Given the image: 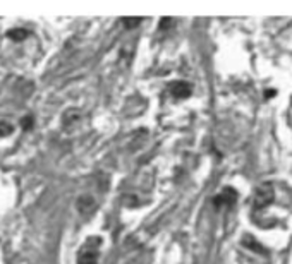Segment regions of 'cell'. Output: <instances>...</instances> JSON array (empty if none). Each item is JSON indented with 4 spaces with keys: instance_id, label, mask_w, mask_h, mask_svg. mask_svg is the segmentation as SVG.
Wrapping results in <instances>:
<instances>
[{
    "instance_id": "9c48e42d",
    "label": "cell",
    "mask_w": 292,
    "mask_h": 264,
    "mask_svg": "<svg viewBox=\"0 0 292 264\" xmlns=\"http://www.w3.org/2000/svg\"><path fill=\"white\" fill-rule=\"evenodd\" d=\"M23 127H25V129H30V127H31V124H33V120H31L30 117H25V118H23Z\"/></svg>"
},
{
    "instance_id": "ba28073f",
    "label": "cell",
    "mask_w": 292,
    "mask_h": 264,
    "mask_svg": "<svg viewBox=\"0 0 292 264\" xmlns=\"http://www.w3.org/2000/svg\"><path fill=\"white\" fill-rule=\"evenodd\" d=\"M139 22H141V19H139V18H133V19L126 18V19H124V26H126V28H134V26H138Z\"/></svg>"
},
{
    "instance_id": "5b68a950",
    "label": "cell",
    "mask_w": 292,
    "mask_h": 264,
    "mask_svg": "<svg viewBox=\"0 0 292 264\" xmlns=\"http://www.w3.org/2000/svg\"><path fill=\"white\" fill-rule=\"evenodd\" d=\"M242 244L246 247H251V249H253L254 252H261V254H265V250H263V247L259 246L258 242H254V238L251 237V235H246V238L242 240Z\"/></svg>"
},
{
    "instance_id": "3957f363",
    "label": "cell",
    "mask_w": 292,
    "mask_h": 264,
    "mask_svg": "<svg viewBox=\"0 0 292 264\" xmlns=\"http://www.w3.org/2000/svg\"><path fill=\"white\" fill-rule=\"evenodd\" d=\"M235 199H237V192L234 189H230V187H225L220 194L215 198V206H222V204H227V206H232V204L235 202Z\"/></svg>"
},
{
    "instance_id": "7a4b0ae2",
    "label": "cell",
    "mask_w": 292,
    "mask_h": 264,
    "mask_svg": "<svg viewBox=\"0 0 292 264\" xmlns=\"http://www.w3.org/2000/svg\"><path fill=\"white\" fill-rule=\"evenodd\" d=\"M273 201V187L270 184H263L254 192V210H263Z\"/></svg>"
},
{
    "instance_id": "30bf717a",
    "label": "cell",
    "mask_w": 292,
    "mask_h": 264,
    "mask_svg": "<svg viewBox=\"0 0 292 264\" xmlns=\"http://www.w3.org/2000/svg\"><path fill=\"white\" fill-rule=\"evenodd\" d=\"M169 24H170V19H162V22H160V26L165 28V26H169Z\"/></svg>"
},
{
    "instance_id": "6da1fadb",
    "label": "cell",
    "mask_w": 292,
    "mask_h": 264,
    "mask_svg": "<svg viewBox=\"0 0 292 264\" xmlns=\"http://www.w3.org/2000/svg\"><path fill=\"white\" fill-rule=\"evenodd\" d=\"M100 238H88V242L83 246L81 252L78 256V264H97V259H98V247H100Z\"/></svg>"
},
{
    "instance_id": "52a82bcc",
    "label": "cell",
    "mask_w": 292,
    "mask_h": 264,
    "mask_svg": "<svg viewBox=\"0 0 292 264\" xmlns=\"http://www.w3.org/2000/svg\"><path fill=\"white\" fill-rule=\"evenodd\" d=\"M13 132V126L7 122H0V138H6Z\"/></svg>"
},
{
    "instance_id": "8992f818",
    "label": "cell",
    "mask_w": 292,
    "mask_h": 264,
    "mask_svg": "<svg viewBox=\"0 0 292 264\" xmlns=\"http://www.w3.org/2000/svg\"><path fill=\"white\" fill-rule=\"evenodd\" d=\"M9 36L13 40H25L26 36H28V31L26 30H13L9 33Z\"/></svg>"
},
{
    "instance_id": "277c9868",
    "label": "cell",
    "mask_w": 292,
    "mask_h": 264,
    "mask_svg": "<svg viewBox=\"0 0 292 264\" xmlns=\"http://www.w3.org/2000/svg\"><path fill=\"white\" fill-rule=\"evenodd\" d=\"M169 91L172 93V96L182 100V98H187V96L191 94V86L184 81H175V82H170Z\"/></svg>"
}]
</instances>
